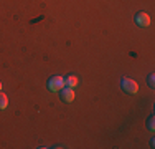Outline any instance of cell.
<instances>
[{
  "mask_svg": "<svg viewBox=\"0 0 155 149\" xmlns=\"http://www.w3.org/2000/svg\"><path fill=\"white\" fill-rule=\"evenodd\" d=\"M120 88L124 89L127 95H137L139 93V85H137V81L135 80H130V78H122L120 80Z\"/></svg>",
  "mask_w": 155,
  "mask_h": 149,
  "instance_id": "cell-1",
  "label": "cell"
},
{
  "mask_svg": "<svg viewBox=\"0 0 155 149\" xmlns=\"http://www.w3.org/2000/svg\"><path fill=\"white\" fill-rule=\"evenodd\" d=\"M64 86L66 85H64V78L63 76H51L48 80V89L50 91H61Z\"/></svg>",
  "mask_w": 155,
  "mask_h": 149,
  "instance_id": "cell-2",
  "label": "cell"
},
{
  "mask_svg": "<svg viewBox=\"0 0 155 149\" xmlns=\"http://www.w3.org/2000/svg\"><path fill=\"white\" fill-rule=\"evenodd\" d=\"M60 96H61V99L64 103H71V101H74V88H69V86H64L60 91Z\"/></svg>",
  "mask_w": 155,
  "mask_h": 149,
  "instance_id": "cell-3",
  "label": "cell"
},
{
  "mask_svg": "<svg viewBox=\"0 0 155 149\" xmlns=\"http://www.w3.org/2000/svg\"><path fill=\"white\" fill-rule=\"evenodd\" d=\"M135 23H137L140 28H147V27L150 25V17H149V13L139 12L137 15H135Z\"/></svg>",
  "mask_w": 155,
  "mask_h": 149,
  "instance_id": "cell-4",
  "label": "cell"
},
{
  "mask_svg": "<svg viewBox=\"0 0 155 149\" xmlns=\"http://www.w3.org/2000/svg\"><path fill=\"white\" fill-rule=\"evenodd\" d=\"M78 83H79V80H78L76 74H69V76L64 78V85H66V86H69V88L78 86Z\"/></svg>",
  "mask_w": 155,
  "mask_h": 149,
  "instance_id": "cell-5",
  "label": "cell"
},
{
  "mask_svg": "<svg viewBox=\"0 0 155 149\" xmlns=\"http://www.w3.org/2000/svg\"><path fill=\"white\" fill-rule=\"evenodd\" d=\"M7 106H8V98H7L5 93L0 91V111L7 109Z\"/></svg>",
  "mask_w": 155,
  "mask_h": 149,
  "instance_id": "cell-6",
  "label": "cell"
},
{
  "mask_svg": "<svg viewBox=\"0 0 155 149\" xmlns=\"http://www.w3.org/2000/svg\"><path fill=\"white\" fill-rule=\"evenodd\" d=\"M147 128H149V131H150V133H153V131H155V118H153V114L149 118V124H147Z\"/></svg>",
  "mask_w": 155,
  "mask_h": 149,
  "instance_id": "cell-7",
  "label": "cell"
},
{
  "mask_svg": "<svg viewBox=\"0 0 155 149\" xmlns=\"http://www.w3.org/2000/svg\"><path fill=\"white\" fill-rule=\"evenodd\" d=\"M147 83H149V86H150V88H153V86H155V74H153V73H150V74H149V78H147Z\"/></svg>",
  "mask_w": 155,
  "mask_h": 149,
  "instance_id": "cell-8",
  "label": "cell"
},
{
  "mask_svg": "<svg viewBox=\"0 0 155 149\" xmlns=\"http://www.w3.org/2000/svg\"><path fill=\"white\" fill-rule=\"evenodd\" d=\"M0 91H2V83H0Z\"/></svg>",
  "mask_w": 155,
  "mask_h": 149,
  "instance_id": "cell-9",
  "label": "cell"
}]
</instances>
